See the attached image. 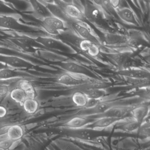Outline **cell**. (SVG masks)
<instances>
[{"label": "cell", "instance_id": "12", "mask_svg": "<svg viewBox=\"0 0 150 150\" xmlns=\"http://www.w3.org/2000/svg\"><path fill=\"white\" fill-rule=\"evenodd\" d=\"M140 125L130 116L120 119L115 125L117 129L125 132L135 133L137 132Z\"/></svg>", "mask_w": 150, "mask_h": 150}, {"label": "cell", "instance_id": "2", "mask_svg": "<svg viewBox=\"0 0 150 150\" xmlns=\"http://www.w3.org/2000/svg\"><path fill=\"white\" fill-rule=\"evenodd\" d=\"M41 29L48 35L56 37L66 29V23L54 16L45 18L41 21Z\"/></svg>", "mask_w": 150, "mask_h": 150}, {"label": "cell", "instance_id": "10", "mask_svg": "<svg viewBox=\"0 0 150 150\" xmlns=\"http://www.w3.org/2000/svg\"><path fill=\"white\" fill-rule=\"evenodd\" d=\"M36 76L21 70L6 68L0 70V80H9L15 79H35Z\"/></svg>", "mask_w": 150, "mask_h": 150}, {"label": "cell", "instance_id": "32", "mask_svg": "<svg viewBox=\"0 0 150 150\" xmlns=\"http://www.w3.org/2000/svg\"><path fill=\"white\" fill-rule=\"evenodd\" d=\"M108 57L113 60L120 68H124L125 65L127 64L129 59L127 56L123 54H111L108 55Z\"/></svg>", "mask_w": 150, "mask_h": 150}, {"label": "cell", "instance_id": "39", "mask_svg": "<svg viewBox=\"0 0 150 150\" xmlns=\"http://www.w3.org/2000/svg\"><path fill=\"white\" fill-rule=\"evenodd\" d=\"M48 150H55V149H54V148H53V147H52L49 148Z\"/></svg>", "mask_w": 150, "mask_h": 150}, {"label": "cell", "instance_id": "37", "mask_svg": "<svg viewBox=\"0 0 150 150\" xmlns=\"http://www.w3.org/2000/svg\"><path fill=\"white\" fill-rule=\"evenodd\" d=\"M8 110L3 105H0V118H3L7 114Z\"/></svg>", "mask_w": 150, "mask_h": 150}, {"label": "cell", "instance_id": "34", "mask_svg": "<svg viewBox=\"0 0 150 150\" xmlns=\"http://www.w3.org/2000/svg\"><path fill=\"white\" fill-rule=\"evenodd\" d=\"M15 142L6 138L0 140V149L6 150L10 149L13 146Z\"/></svg>", "mask_w": 150, "mask_h": 150}, {"label": "cell", "instance_id": "19", "mask_svg": "<svg viewBox=\"0 0 150 150\" xmlns=\"http://www.w3.org/2000/svg\"><path fill=\"white\" fill-rule=\"evenodd\" d=\"M66 133L68 136L72 138L77 139L82 141H92L93 138V130L86 128L78 129H65Z\"/></svg>", "mask_w": 150, "mask_h": 150}, {"label": "cell", "instance_id": "14", "mask_svg": "<svg viewBox=\"0 0 150 150\" xmlns=\"http://www.w3.org/2000/svg\"><path fill=\"white\" fill-rule=\"evenodd\" d=\"M60 66L63 70L72 74L84 75L92 74V73L88 68L73 61L63 62L60 64Z\"/></svg>", "mask_w": 150, "mask_h": 150}, {"label": "cell", "instance_id": "35", "mask_svg": "<svg viewBox=\"0 0 150 150\" xmlns=\"http://www.w3.org/2000/svg\"><path fill=\"white\" fill-rule=\"evenodd\" d=\"M103 99L98 100V99H89L88 98V100L86 106L83 108L91 109L94 108L96 106H97Z\"/></svg>", "mask_w": 150, "mask_h": 150}, {"label": "cell", "instance_id": "40", "mask_svg": "<svg viewBox=\"0 0 150 150\" xmlns=\"http://www.w3.org/2000/svg\"><path fill=\"white\" fill-rule=\"evenodd\" d=\"M2 36V34L0 33V36Z\"/></svg>", "mask_w": 150, "mask_h": 150}, {"label": "cell", "instance_id": "13", "mask_svg": "<svg viewBox=\"0 0 150 150\" xmlns=\"http://www.w3.org/2000/svg\"><path fill=\"white\" fill-rule=\"evenodd\" d=\"M121 76L136 80H147L150 78V72L139 68H131L122 69L117 72Z\"/></svg>", "mask_w": 150, "mask_h": 150}, {"label": "cell", "instance_id": "30", "mask_svg": "<svg viewBox=\"0 0 150 150\" xmlns=\"http://www.w3.org/2000/svg\"><path fill=\"white\" fill-rule=\"evenodd\" d=\"M89 99H103L106 96L107 91L104 88H91L83 91Z\"/></svg>", "mask_w": 150, "mask_h": 150}, {"label": "cell", "instance_id": "28", "mask_svg": "<svg viewBox=\"0 0 150 150\" xmlns=\"http://www.w3.org/2000/svg\"><path fill=\"white\" fill-rule=\"evenodd\" d=\"M56 143L60 150H86L74 142L67 139H59Z\"/></svg>", "mask_w": 150, "mask_h": 150}, {"label": "cell", "instance_id": "5", "mask_svg": "<svg viewBox=\"0 0 150 150\" xmlns=\"http://www.w3.org/2000/svg\"><path fill=\"white\" fill-rule=\"evenodd\" d=\"M0 55L19 57L31 62L35 65H41L45 63L37 56H32L21 51L13 47L0 45Z\"/></svg>", "mask_w": 150, "mask_h": 150}, {"label": "cell", "instance_id": "33", "mask_svg": "<svg viewBox=\"0 0 150 150\" xmlns=\"http://www.w3.org/2000/svg\"><path fill=\"white\" fill-rule=\"evenodd\" d=\"M139 136L147 137L150 136V122L147 119L141 124L137 131Z\"/></svg>", "mask_w": 150, "mask_h": 150}, {"label": "cell", "instance_id": "27", "mask_svg": "<svg viewBox=\"0 0 150 150\" xmlns=\"http://www.w3.org/2000/svg\"><path fill=\"white\" fill-rule=\"evenodd\" d=\"M22 107L26 113L29 115H33L38 110L39 103L36 98H27Z\"/></svg>", "mask_w": 150, "mask_h": 150}, {"label": "cell", "instance_id": "6", "mask_svg": "<svg viewBox=\"0 0 150 150\" xmlns=\"http://www.w3.org/2000/svg\"><path fill=\"white\" fill-rule=\"evenodd\" d=\"M138 104L125 103L117 105L109 110L104 114L94 117L92 119H96L102 117H110L117 118H123L130 114L132 110Z\"/></svg>", "mask_w": 150, "mask_h": 150}, {"label": "cell", "instance_id": "22", "mask_svg": "<svg viewBox=\"0 0 150 150\" xmlns=\"http://www.w3.org/2000/svg\"><path fill=\"white\" fill-rule=\"evenodd\" d=\"M149 106L146 104H138L131 111V116L140 124L146 120L149 114Z\"/></svg>", "mask_w": 150, "mask_h": 150}, {"label": "cell", "instance_id": "26", "mask_svg": "<svg viewBox=\"0 0 150 150\" xmlns=\"http://www.w3.org/2000/svg\"><path fill=\"white\" fill-rule=\"evenodd\" d=\"M8 96L13 101L21 106L27 98L25 92L21 88L18 87H15L11 89Z\"/></svg>", "mask_w": 150, "mask_h": 150}, {"label": "cell", "instance_id": "38", "mask_svg": "<svg viewBox=\"0 0 150 150\" xmlns=\"http://www.w3.org/2000/svg\"><path fill=\"white\" fill-rule=\"evenodd\" d=\"M10 67H8L7 66L4 64H2V63H0V70H2V69H6V68H10Z\"/></svg>", "mask_w": 150, "mask_h": 150}, {"label": "cell", "instance_id": "36", "mask_svg": "<svg viewBox=\"0 0 150 150\" xmlns=\"http://www.w3.org/2000/svg\"><path fill=\"white\" fill-rule=\"evenodd\" d=\"M110 6L115 10L120 7L121 1H109Z\"/></svg>", "mask_w": 150, "mask_h": 150}, {"label": "cell", "instance_id": "23", "mask_svg": "<svg viewBox=\"0 0 150 150\" xmlns=\"http://www.w3.org/2000/svg\"><path fill=\"white\" fill-rule=\"evenodd\" d=\"M24 134V129L22 126L19 125H14L8 128L6 132V138L16 142L21 139Z\"/></svg>", "mask_w": 150, "mask_h": 150}, {"label": "cell", "instance_id": "1", "mask_svg": "<svg viewBox=\"0 0 150 150\" xmlns=\"http://www.w3.org/2000/svg\"><path fill=\"white\" fill-rule=\"evenodd\" d=\"M0 29L10 32H20L34 38L48 35L41 28L21 23L13 16H0Z\"/></svg>", "mask_w": 150, "mask_h": 150}, {"label": "cell", "instance_id": "25", "mask_svg": "<svg viewBox=\"0 0 150 150\" xmlns=\"http://www.w3.org/2000/svg\"><path fill=\"white\" fill-rule=\"evenodd\" d=\"M104 41L106 44L109 45H117L127 42V39L121 34L107 33L104 35Z\"/></svg>", "mask_w": 150, "mask_h": 150}, {"label": "cell", "instance_id": "15", "mask_svg": "<svg viewBox=\"0 0 150 150\" xmlns=\"http://www.w3.org/2000/svg\"><path fill=\"white\" fill-rule=\"evenodd\" d=\"M15 87L21 88L26 94L27 98H36L37 92L34 86L28 79H20L11 85V89Z\"/></svg>", "mask_w": 150, "mask_h": 150}, {"label": "cell", "instance_id": "17", "mask_svg": "<svg viewBox=\"0 0 150 150\" xmlns=\"http://www.w3.org/2000/svg\"><path fill=\"white\" fill-rule=\"evenodd\" d=\"M115 13L123 21L135 26L139 25V23L134 12L129 8H119L115 10Z\"/></svg>", "mask_w": 150, "mask_h": 150}, {"label": "cell", "instance_id": "4", "mask_svg": "<svg viewBox=\"0 0 150 150\" xmlns=\"http://www.w3.org/2000/svg\"><path fill=\"white\" fill-rule=\"evenodd\" d=\"M0 63L13 69H30L36 66L31 62L19 57L0 55Z\"/></svg>", "mask_w": 150, "mask_h": 150}, {"label": "cell", "instance_id": "7", "mask_svg": "<svg viewBox=\"0 0 150 150\" xmlns=\"http://www.w3.org/2000/svg\"><path fill=\"white\" fill-rule=\"evenodd\" d=\"M121 119L122 118L110 117H102L95 119L90 124L85 128L90 129L95 131H101L115 126Z\"/></svg>", "mask_w": 150, "mask_h": 150}, {"label": "cell", "instance_id": "31", "mask_svg": "<svg viewBox=\"0 0 150 150\" xmlns=\"http://www.w3.org/2000/svg\"><path fill=\"white\" fill-rule=\"evenodd\" d=\"M18 15L15 8L5 1H0V16H15Z\"/></svg>", "mask_w": 150, "mask_h": 150}, {"label": "cell", "instance_id": "8", "mask_svg": "<svg viewBox=\"0 0 150 150\" xmlns=\"http://www.w3.org/2000/svg\"><path fill=\"white\" fill-rule=\"evenodd\" d=\"M83 5V12L85 18L92 22H97L101 20L102 10L93 1H86Z\"/></svg>", "mask_w": 150, "mask_h": 150}, {"label": "cell", "instance_id": "11", "mask_svg": "<svg viewBox=\"0 0 150 150\" xmlns=\"http://www.w3.org/2000/svg\"><path fill=\"white\" fill-rule=\"evenodd\" d=\"M72 27L77 34L84 40H88L96 44H100L99 38L86 26L79 22H71Z\"/></svg>", "mask_w": 150, "mask_h": 150}, {"label": "cell", "instance_id": "24", "mask_svg": "<svg viewBox=\"0 0 150 150\" xmlns=\"http://www.w3.org/2000/svg\"><path fill=\"white\" fill-rule=\"evenodd\" d=\"M79 47L81 50L87 53L91 57H97L100 53V49L97 45L87 40H81L79 43Z\"/></svg>", "mask_w": 150, "mask_h": 150}, {"label": "cell", "instance_id": "3", "mask_svg": "<svg viewBox=\"0 0 150 150\" xmlns=\"http://www.w3.org/2000/svg\"><path fill=\"white\" fill-rule=\"evenodd\" d=\"M54 2L60 7L67 17L71 20L82 21L86 19L82 8L73 3V1H55Z\"/></svg>", "mask_w": 150, "mask_h": 150}, {"label": "cell", "instance_id": "9", "mask_svg": "<svg viewBox=\"0 0 150 150\" xmlns=\"http://www.w3.org/2000/svg\"><path fill=\"white\" fill-rule=\"evenodd\" d=\"M94 119L84 116L76 115L71 117L64 124L65 129H78L86 128Z\"/></svg>", "mask_w": 150, "mask_h": 150}, {"label": "cell", "instance_id": "21", "mask_svg": "<svg viewBox=\"0 0 150 150\" xmlns=\"http://www.w3.org/2000/svg\"><path fill=\"white\" fill-rule=\"evenodd\" d=\"M28 2L31 6L34 15L40 21L52 16L45 5L41 1H30Z\"/></svg>", "mask_w": 150, "mask_h": 150}, {"label": "cell", "instance_id": "20", "mask_svg": "<svg viewBox=\"0 0 150 150\" xmlns=\"http://www.w3.org/2000/svg\"><path fill=\"white\" fill-rule=\"evenodd\" d=\"M86 81H87L84 79H82L75 76V74L68 72L60 74L57 79L59 84L66 86H79Z\"/></svg>", "mask_w": 150, "mask_h": 150}, {"label": "cell", "instance_id": "18", "mask_svg": "<svg viewBox=\"0 0 150 150\" xmlns=\"http://www.w3.org/2000/svg\"><path fill=\"white\" fill-rule=\"evenodd\" d=\"M48 8L52 16L62 20L66 23H71L72 20L67 17L63 9L54 2V1H41Z\"/></svg>", "mask_w": 150, "mask_h": 150}, {"label": "cell", "instance_id": "29", "mask_svg": "<svg viewBox=\"0 0 150 150\" xmlns=\"http://www.w3.org/2000/svg\"><path fill=\"white\" fill-rule=\"evenodd\" d=\"M88 99L85 93L79 90L74 92L71 96L72 101L74 104L77 107L82 108H85Z\"/></svg>", "mask_w": 150, "mask_h": 150}, {"label": "cell", "instance_id": "16", "mask_svg": "<svg viewBox=\"0 0 150 150\" xmlns=\"http://www.w3.org/2000/svg\"><path fill=\"white\" fill-rule=\"evenodd\" d=\"M35 38L37 42L53 52V50H58L62 46V42L59 39L50 36H39Z\"/></svg>", "mask_w": 150, "mask_h": 150}]
</instances>
